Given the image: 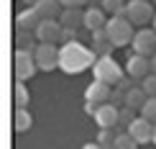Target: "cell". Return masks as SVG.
<instances>
[{"label":"cell","mask_w":156,"mask_h":149,"mask_svg":"<svg viewBox=\"0 0 156 149\" xmlns=\"http://www.w3.org/2000/svg\"><path fill=\"white\" fill-rule=\"evenodd\" d=\"M95 62H97V54L92 51V47L87 49L80 39L62 44V49H59V69L67 75H80L84 69L95 67Z\"/></svg>","instance_id":"obj_1"},{"label":"cell","mask_w":156,"mask_h":149,"mask_svg":"<svg viewBox=\"0 0 156 149\" xmlns=\"http://www.w3.org/2000/svg\"><path fill=\"white\" fill-rule=\"evenodd\" d=\"M59 21L64 28H84V10L82 8H64L59 13Z\"/></svg>","instance_id":"obj_14"},{"label":"cell","mask_w":156,"mask_h":149,"mask_svg":"<svg viewBox=\"0 0 156 149\" xmlns=\"http://www.w3.org/2000/svg\"><path fill=\"white\" fill-rule=\"evenodd\" d=\"M151 26H154V28H156V16H154V21H151Z\"/></svg>","instance_id":"obj_33"},{"label":"cell","mask_w":156,"mask_h":149,"mask_svg":"<svg viewBox=\"0 0 156 149\" xmlns=\"http://www.w3.org/2000/svg\"><path fill=\"white\" fill-rule=\"evenodd\" d=\"M34 8L38 10L41 18H59V13L64 10V5L59 3V0H36Z\"/></svg>","instance_id":"obj_16"},{"label":"cell","mask_w":156,"mask_h":149,"mask_svg":"<svg viewBox=\"0 0 156 149\" xmlns=\"http://www.w3.org/2000/svg\"><path fill=\"white\" fill-rule=\"evenodd\" d=\"M105 28H108V36H110V41H113L115 47H126V44H131L133 36H136V26L131 23L128 16H110Z\"/></svg>","instance_id":"obj_2"},{"label":"cell","mask_w":156,"mask_h":149,"mask_svg":"<svg viewBox=\"0 0 156 149\" xmlns=\"http://www.w3.org/2000/svg\"><path fill=\"white\" fill-rule=\"evenodd\" d=\"M154 144H156V124H154Z\"/></svg>","instance_id":"obj_32"},{"label":"cell","mask_w":156,"mask_h":149,"mask_svg":"<svg viewBox=\"0 0 156 149\" xmlns=\"http://www.w3.org/2000/svg\"><path fill=\"white\" fill-rule=\"evenodd\" d=\"M62 31H64V26L59 18H44L36 28V36H38V41L56 44V41H62Z\"/></svg>","instance_id":"obj_9"},{"label":"cell","mask_w":156,"mask_h":149,"mask_svg":"<svg viewBox=\"0 0 156 149\" xmlns=\"http://www.w3.org/2000/svg\"><path fill=\"white\" fill-rule=\"evenodd\" d=\"M154 5H156V0H154Z\"/></svg>","instance_id":"obj_34"},{"label":"cell","mask_w":156,"mask_h":149,"mask_svg":"<svg viewBox=\"0 0 156 149\" xmlns=\"http://www.w3.org/2000/svg\"><path fill=\"white\" fill-rule=\"evenodd\" d=\"M16 44H18V49H28V51H34V49L38 47V36H36V31H28V28H18Z\"/></svg>","instance_id":"obj_18"},{"label":"cell","mask_w":156,"mask_h":149,"mask_svg":"<svg viewBox=\"0 0 156 149\" xmlns=\"http://www.w3.org/2000/svg\"><path fill=\"white\" fill-rule=\"evenodd\" d=\"M131 49L136 51V54H144V57H154L156 54V28L151 26V28H138L131 41Z\"/></svg>","instance_id":"obj_6"},{"label":"cell","mask_w":156,"mask_h":149,"mask_svg":"<svg viewBox=\"0 0 156 149\" xmlns=\"http://www.w3.org/2000/svg\"><path fill=\"white\" fill-rule=\"evenodd\" d=\"M28 100H31L28 88L23 85V80H18L16 82V108H28Z\"/></svg>","instance_id":"obj_22"},{"label":"cell","mask_w":156,"mask_h":149,"mask_svg":"<svg viewBox=\"0 0 156 149\" xmlns=\"http://www.w3.org/2000/svg\"><path fill=\"white\" fill-rule=\"evenodd\" d=\"M110 93H113V85H108V82H102V80H92L87 85V90H84V100L100 106V103L110 100Z\"/></svg>","instance_id":"obj_12"},{"label":"cell","mask_w":156,"mask_h":149,"mask_svg":"<svg viewBox=\"0 0 156 149\" xmlns=\"http://www.w3.org/2000/svg\"><path fill=\"white\" fill-rule=\"evenodd\" d=\"M95 111H97V103H84V113H87V116H95Z\"/></svg>","instance_id":"obj_29"},{"label":"cell","mask_w":156,"mask_h":149,"mask_svg":"<svg viewBox=\"0 0 156 149\" xmlns=\"http://www.w3.org/2000/svg\"><path fill=\"white\" fill-rule=\"evenodd\" d=\"M92 75H95V80H102L108 85H118L123 80V67L113 57H97V62L92 67Z\"/></svg>","instance_id":"obj_3"},{"label":"cell","mask_w":156,"mask_h":149,"mask_svg":"<svg viewBox=\"0 0 156 149\" xmlns=\"http://www.w3.org/2000/svg\"><path fill=\"white\" fill-rule=\"evenodd\" d=\"M13 62H16V80H31L38 69L34 51H28V49H16Z\"/></svg>","instance_id":"obj_7"},{"label":"cell","mask_w":156,"mask_h":149,"mask_svg":"<svg viewBox=\"0 0 156 149\" xmlns=\"http://www.w3.org/2000/svg\"><path fill=\"white\" fill-rule=\"evenodd\" d=\"M82 149H102V147H100V141H90V144H84Z\"/></svg>","instance_id":"obj_30"},{"label":"cell","mask_w":156,"mask_h":149,"mask_svg":"<svg viewBox=\"0 0 156 149\" xmlns=\"http://www.w3.org/2000/svg\"><path fill=\"white\" fill-rule=\"evenodd\" d=\"M141 88L146 90L148 98H156V72H151L148 77H144V80H141Z\"/></svg>","instance_id":"obj_24"},{"label":"cell","mask_w":156,"mask_h":149,"mask_svg":"<svg viewBox=\"0 0 156 149\" xmlns=\"http://www.w3.org/2000/svg\"><path fill=\"white\" fill-rule=\"evenodd\" d=\"M97 141H100L102 147L115 144V134H113V129H100V136H97Z\"/></svg>","instance_id":"obj_27"},{"label":"cell","mask_w":156,"mask_h":149,"mask_svg":"<svg viewBox=\"0 0 156 149\" xmlns=\"http://www.w3.org/2000/svg\"><path fill=\"white\" fill-rule=\"evenodd\" d=\"M105 23H108V13L102 10V5H90V8H84V31L105 28Z\"/></svg>","instance_id":"obj_13"},{"label":"cell","mask_w":156,"mask_h":149,"mask_svg":"<svg viewBox=\"0 0 156 149\" xmlns=\"http://www.w3.org/2000/svg\"><path fill=\"white\" fill-rule=\"evenodd\" d=\"M92 118H95V124L100 129H115V126H118V118H120V108L113 106L110 100L108 103H100Z\"/></svg>","instance_id":"obj_8"},{"label":"cell","mask_w":156,"mask_h":149,"mask_svg":"<svg viewBox=\"0 0 156 149\" xmlns=\"http://www.w3.org/2000/svg\"><path fill=\"white\" fill-rule=\"evenodd\" d=\"M13 126H16V131H28L31 126H34V118H31V113L26 111V108H16V118H13Z\"/></svg>","instance_id":"obj_19"},{"label":"cell","mask_w":156,"mask_h":149,"mask_svg":"<svg viewBox=\"0 0 156 149\" xmlns=\"http://www.w3.org/2000/svg\"><path fill=\"white\" fill-rule=\"evenodd\" d=\"M146 100H148V95H146V90L141 88V85H138V88L133 85V88L126 90V106L133 108V111H141V108L146 106Z\"/></svg>","instance_id":"obj_17"},{"label":"cell","mask_w":156,"mask_h":149,"mask_svg":"<svg viewBox=\"0 0 156 149\" xmlns=\"http://www.w3.org/2000/svg\"><path fill=\"white\" fill-rule=\"evenodd\" d=\"M151 72H156V54L151 57Z\"/></svg>","instance_id":"obj_31"},{"label":"cell","mask_w":156,"mask_h":149,"mask_svg":"<svg viewBox=\"0 0 156 149\" xmlns=\"http://www.w3.org/2000/svg\"><path fill=\"white\" fill-rule=\"evenodd\" d=\"M34 57H36V64H38V69H44V72L59 69V49H56V44L38 41V47L34 49Z\"/></svg>","instance_id":"obj_5"},{"label":"cell","mask_w":156,"mask_h":149,"mask_svg":"<svg viewBox=\"0 0 156 149\" xmlns=\"http://www.w3.org/2000/svg\"><path fill=\"white\" fill-rule=\"evenodd\" d=\"M92 47V51L97 57H113V49H115V44L113 41H102V44H90Z\"/></svg>","instance_id":"obj_23"},{"label":"cell","mask_w":156,"mask_h":149,"mask_svg":"<svg viewBox=\"0 0 156 149\" xmlns=\"http://www.w3.org/2000/svg\"><path fill=\"white\" fill-rule=\"evenodd\" d=\"M141 116L148 118L151 124H156V98H148V100H146V106L141 108Z\"/></svg>","instance_id":"obj_25"},{"label":"cell","mask_w":156,"mask_h":149,"mask_svg":"<svg viewBox=\"0 0 156 149\" xmlns=\"http://www.w3.org/2000/svg\"><path fill=\"white\" fill-rule=\"evenodd\" d=\"M133 118H136V116H133V108L123 106V108H120V118H118V126H123V129H128V126L133 124Z\"/></svg>","instance_id":"obj_26"},{"label":"cell","mask_w":156,"mask_h":149,"mask_svg":"<svg viewBox=\"0 0 156 149\" xmlns=\"http://www.w3.org/2000/svg\"><path fill=\"white\" fill-rule=\"evenodd\" d=\"M126 131H131L133 139L138 141V144H148V141H154V124L148 118H144V116H136L133 124L128 126Z\"/></svg>","instance_id":"obj_11"},{"label":"cell","mask_w":156,"mask_h":149,"mask_svg":"<svg viewBox=\"0 0 156 149\" xmlns=\"http://www.w3.org/2000/svg\"><path fill=\"white\" fill-rule=\"evenodd\" d=\"M41 21H44V18L38 16V10L34 8V5H31L28 10H21V13H18V18H16L18 28H28V31H36Z\"/></svg>","instance_id":"obj_15"},{"label":"cell","mask_w":156,"mask_h":149,"mask_svg":"<svg viewBox=\"0 0 156 149\" xmlns=\"http://www.w3.org/2000/svg\"><path fill=\"white\" fill-rule=\"evenodd\" d=\"M102 10L110 13V16H126V5L128 0H102Z\"/></svg>","instance_id":"obj_20"},{"label":"cell","mask_w":156,"mask_h":149,"mask_svg":"<svg viewBox=\"0 0 156 149\" xmlns=\"http://www.w3.org/2000/svg\"><path fill=\"white\" fill-rule=\"evenodd\" d=\"M126 72L128 77H133V80H144V77L151 75V57H144V54H136L128 57V64H126Z\"/></svg>","instance_id":"obj_10"},{"label":"cell","mask_w":156,"mask_h":149,"mask_svg":"<svg viewBox=\"0 0 156 149\" xmlns=\"http://www.w3.org/2000/svg\"><path fill=\"white\" fill-rule=\"evenodd\" d=\"M126 16L131 18L133 26H146V23L154 21V16H156V5H154V0H128V5H126Z\"/></svg>","instance_id":"obj_4"},{"label":"cell","mask_w":156,"mask_h":149,"mask_svg":"<svg viewBox=\"0 0 156 149\" xmlns=\"http://www.w3.org/2000/svg\"><path fill=\"white\" fill-rule=\"evenodd\" d=\"M115 149H138V141L133 139L131 131H120L115 134Z\"/></svg>","instance_id":"obj_21"},{"label":"cell","mask_w":156,"mask_h":149,"mask_svg":"<svg viewBox=\"0 0 156 149\" xmlns=\"http://www.w3.org/2000/svg\"><path fill=\"white\" fill-rule=\"evenodd\" d=\"M64 8H82V5H87V0H59Z\"/></svg>","instance_id":"obj_28"}]
</instances>
